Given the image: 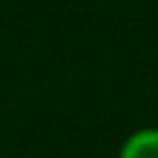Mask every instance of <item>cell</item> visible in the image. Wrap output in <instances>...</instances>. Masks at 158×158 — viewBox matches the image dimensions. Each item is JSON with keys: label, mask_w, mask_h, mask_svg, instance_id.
<instances>
[{"label": "cell", "mask_w": 158, "mask_h": 158, "mask_svg": "<svg viewBox=\"0 0 158 158\" xmlns=\"http://www.w3.org/2000/svg\"><path fill=\"white\" fill-rule=\"evenodd\" d=\"M121 158H158V131H141L128 138Z\"/></svg>", "instance_id": "1"}]
</instances>
